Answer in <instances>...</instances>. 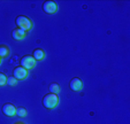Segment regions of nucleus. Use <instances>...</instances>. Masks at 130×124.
I'll return each instance as SVG.
<instances>
[{
	"mask_svg": "<svg viewBox=\"0 0 130 124\" xmlns=\"http://www.w3.org/2000/svg\"><path fill=\"white\" fill-rule=\"evenodd\" d=\"M48 88H50V93H53V94H59V92H60V85L58 83L50 84Z\"/></svg>",
	"mask_w": 130,
	"mask_h": 124,
	"instance_id": "11",
	"label": "nucleus"
},
{
	"mask_svg": "<svg viewBox=\"0 0 130 124\" xmlns=\"http://www.w3.org/2000/svg\"><path fill=\"white\" fill-rule=\"evenodd\" d=\"M10 54V49L8 46L6 45H0V58L1 59H6L8 58Z\"/></svg>",
	"mask_w": 130,
	"mask_h": 124,
	"instance_id": "10",
	"label": "nucleus"
},
{
	"mask_svg": "<svg viewBox=\"0 0 130 124\" xmlns=\"http://www.w3.org/2000/svg\"><path fill=\"white\" fill-rule=\"evenodd\" d=\"M14 124H24L23 122H16V123H14Z\"/></svg>",
	"mask_w": 130,
	"mask_h": 124,
	"instance_id": "15",
	"label": "nucleus"
},
{
	"mask_svg": "<svg viewBox=\"0 0 130 124\" xmlns=\"http://www.w3.org/2000/svg\"><path fill=\"white\" fill-rule=\"evenodd\" d=\"M7 83V76L5 74L0 73V86H4Z\"/></svg>",
	"mask_w": 130,
	"mask_h": 124,
	"instance_id": "13",
	"label": "nucleus"
},
{
	"mask_svg": "<svg viewBox=\"0 0 130 124\" xmlns=\"http://www.w3.org/2000/svg\"><path fill=\"white\" fill-rule=\"evenodd\" d=\"M37 61L32 58V55H25L21 59V67H23L27 70H30V69H34L35 66H36Z\"/></svg>",
	"mask_w": 130,
	"mask_h": 124,
	"instance_id": "3",
	"label": "nucleus"
},
{
	"mask_svg": "<svg viewBox=\"0 0 130 124\" xmlns=\"http://www.w3.org/2000/svg\"><path fill=\"white\" fill-rule=\"evenodd\" d=\"M0 63H1V58H0Z\"/></svg>",
	"mask_w": 130,
	"mask_h": 124,
	"instance_id": "16",
	"label": "nucleus"
},
{
	"mask_svg": "<svg viewBox=\"0 0 130 124\" xmlns=\"http://www.w3.org/2000/svg\"><path fill=\"white\" fill-rule=\"evenodd\" d=\"M3 112L6 116L12 117L16 115V108H15V106L13 103H5L3 107Z\"/></svg>",
	"mask_w": 130,
	"mask_h": 124,
	"instance_id": "7",
	"label": "nucleus"
},
{
	"mask_svg": "<svg viewBox=\"0 0 130 124\" xmlns=\"http://www.w3.org/2000/svg\"><path fill=\"white\" fill-rule=\"evenodd\" d=\"M16 83H17V79H15L14 77H7V83L6 84H8L10 86H14L16 85Z\"/></svg>",
	"mask_w": 130,
	"mask_h": 124,
	"instance_id": "14",
	"label": "nucleus"
},
{
	"mask_svg": "<svg viewBox=\"0 0 130 124\" xmlns=\"http://www.w3.org/2000/svg\"><path fill=\"white\" fill-rule=\"evenodd\" d=\"M43 10H44L46 14H54V13H57L58 10V5L57 3H54V1H51V0H48V1H45L44 5H43Z\"/></svg>",
	"mask_w": 130,
	"mask_h": 124,
	"instance_id": "5",
	"label": "nucleus"
},
{
	"mask_svg": "<svg viewBox=\"0 0 130 124\" xmlns=\"http://www.w3.org/2000/svg\"><path fill=\"white\" fill-rule=\"evenodd\" d=\"M16 115H17V116H20V117L27 116V109H25V108H23V107L16 108Z\"/></svg>",
	"mask_w": 130,
	"mask_h": 124,
	"instance_id": "12",
	"label": "nucleus"
},
{
	"mask_svg": "<svg viewBox=\"0 0 130 124\" xmlns=\"http://www.w3.org/2000/svg\"><path fill=\"white\" fill-rule=\"evenodd\" d=\"M69 87H70V90L74 91V92H78V91H81L82 87H83V83H82V80L79 79L78 77H74L73 79L69 82Z\"/></svg>",
	"mask_w": 130,
	"mask_h": 124,
	"instance_id": "6",
	"label": "nucleus"
},
{
	"mask_svg": "<svg viewBox=\"0 0 130 124\" xmlns=\"http://www.w3.org/2000/svg\"><path fill=\"white\" fill-rule=\"evenodd\" d=\"M59 105V97L58 94H53V93H47L43 98V106L46 109H54Z\"/></svg>",
	"mask_w": 130,
	"mask_h": 124,
	"instance_id": "1",
	"label": "nucleus"
},
{
	"mask_svg": "<svg viewBox=\"0 0 130 124\" xmlns=\"http://www.w3.org/2000/svg\"><path fill=\"white\" fill-rule=\"evenodd\" d=\"M32 58L36 61H42L45 59V52L44 49L42 48H36L34 52H32Z\"/></svg>",
	"mask_w": 130,
	"mask_h": 124,
	"instance_id": "9",
	"label": "nucleus"
},
{
	"mask_svg": "<svg viewBox=\"0 0 130 124\" xmlns=\"http://www.w3.org/2000/svg\"><path fill=\"white\" fill-rule=\"evenodd\" d=\"M13 77L17 80H23L28 77V70L24 69L23 67H16L13 71Z\"/></svg>",
	"mask_w": 130,
	"mask_h": 124,
	"instance_id": "4",
	"label": "nucleus"
},
{
	"mask_svg": "<svg viewBox=\"0 0 130 124\" xmlns=\"http://www.w3.org/2000/svg\"><path fill=\"white\" fill-rule=\"evenodd\" d=\"M15 23L17 24L19 29H22L27 32L32 29V21L27 16H17Z\"/></svg>",
	"mask_w": 130,
	"mask_h": 124,
	"instance_id": "2",
	"label": "nucleus"
},
{
	"mask_svg": "<svg viewBox=\"0 0 130 124\" xmlns=\"http://www.w3.org/2000/svg\"><path fill=\"white\" fill-rule=\"evenodd\" d=\"M12 36H13V38H14L15 40H22V39H24L25 36H27V31H24V30L19 29V28H17V29L13 30Z\"/></svg>",
	"mask_w": 130,
	"mask_h": 124,
	"instance_id": "8",
	"label": "nucleus"
}]
</instances>
